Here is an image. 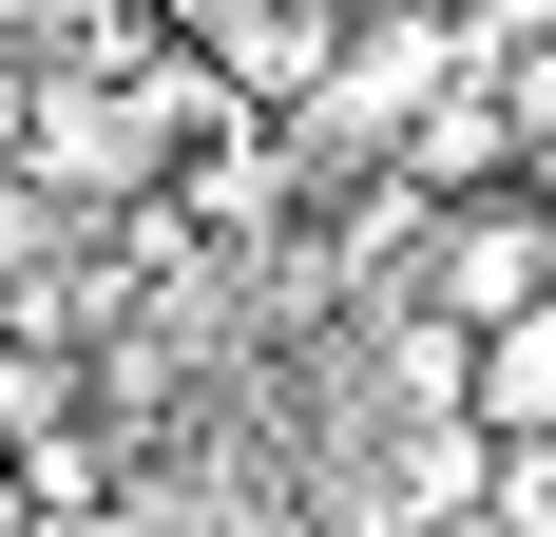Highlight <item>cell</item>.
Here are the masks:
<instances>
[{"instance_id":"1","label":"cell","mask_w":556,"mask_h":537,"mask_svg":"<svg viewBox=\"0 0 556 537\" xmlns=\"http://www.w3.org/2000/svg\"><path fill=\"white\" fill-rule=\"evenodd\" d=\"M556 308V192L538 173H500V192H460V212L403 230V326H442V346H480V326Z\"/></svg>"},{"instance_id":"2","label":"cell","mask_w":556,"mask_h":537,"mask_svg":"<svg viewBox=\"0 0 556 537\" xmlns=\"http://www.w3.org/2000/svg\"><path fill=\"white\" fill-rule=\"evenodd\" d=\"M460 441L480 461H556V308H518V326L460 346Z\"/></svg>"},{"instance_id":"3","label":"cell","mask_w":556,"mask_h":537,"mask_svg":"<svg viewBox=\"0 0 556 537\" xmlns=\"http://www.w3.org/2000/svg\"><path fill=\"white\" fill-rule=\"evenodd\" d=\"M20 135H39V58L0 39V192H20Z\"/></svg>"}]
</instances>
